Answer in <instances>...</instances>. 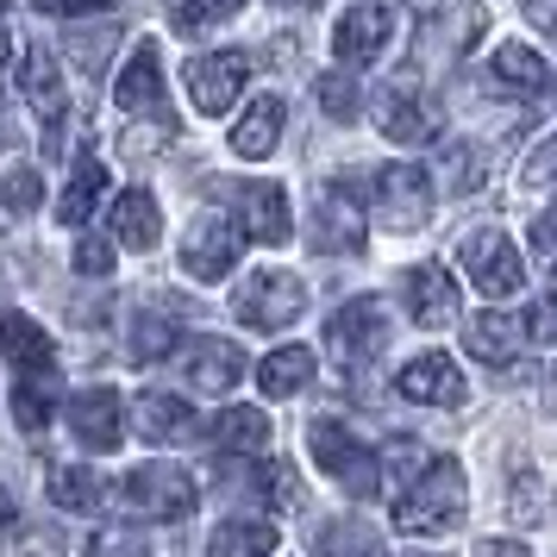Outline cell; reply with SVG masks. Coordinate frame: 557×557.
I'll return each instance as SVG.
<instances>
[{"mask_svg":"<svg viewBox=\"0 0 557 557\" xmlns=\"http://www.w3.org/2000/svg\"><path fill=\"white\" fill-rule=\"evenodd\" d=\"M113 101L126 107V113H138V107L157 113V101H163V57H157L151 38L126 57V70H120V82H113Z\"/></svg>","mask_w":557,"mask_h":557,"instance_id":"cell-19","label":"cell"},{"mask_svg":"<svg viewBox=\"0 0 557 557\" xmlns=\"http://www.w3.org/2000/svg\"><path fill=\"white\" fill-rule=\"evenodd\" d=\"M326 345H332V363H338L345 376H357V370H363V363H376L382 345H388V307H382L376 295L345 301L326 320Z\"/></svg>","mask_w":557,"mask_h":557,"instance_id":"cell-4","label":"cell"},{"mask_svg":"<svg viewBox=\"0 0 557 557\" xmlns=\"http://www.w3.org/2000/svg\"><path fill=\"white\" fill-rule=\"evenodd\" d=\"M182 376H188L195 395H226L232 382L245 376V351L226 345V338H213V332H201V338H188V351H182Z\"/></svg>","mask_w":557,"mask_h":557,"instance_id":"cell-13","label":"cell"},{"mask_svg":"<svg viewBox=\"0 0 557 557\" xmlns=\"http://www.w3.org/2000/svg\"><path fill=\"white\" fill-rule=\"evenodd\" d=\"M76 276H113V245L82 238V245H76Z\"/></svg>","mask_w":557,"mask_h":557,"instance_id":"cell-44","label":"cell"},{"mask_svg":"<svg viewBox=\"0 0 557 557\" xmlns=\"http://www.w3.org/2000/svg\"><path fill=\"white\" fill-rule=\"evenodd\" d=\"M532 245H539V257H552V263H557V207H545V213H539V226H532Z\"/></svg>","mask_w":557,"mask_h":557,"instance_id":"cell-47","label":"cell"},{"mask_svg":"<svg viewBox=\"0 0 557 557\" xmlns=\"http://www.w3.org/2000/svg\"><path fill=\"white\" fill-rule=\"evenodd\" d=\"M170 138H176V120H163V113H157L151 126H132V132H126V151H132V157H145V151H163Z\"/></svg>","mask_w":557,"mask_h":557,"instance_id":"cell-43","label":"cell"},{"mask_svg":"<svg viewBox=\"0 0 557 557\" xmlns=\"http://www.w3.org/2000/svg\"><path fill=\"white\" fill-rule=\"evenodd\" d=\"M88 557H151V545H145L132 527H101L95 539H88Z\"/></svg>","mask_w":557,"mask_h":557,"instance_id":"cell-40","label":"cell"},{"mask_svg":"<svg viewBox=\"0 0 557 557\" xmlns=\"http://www.w3.org/2000/svg\"><path fill=\"white\" fill-rule=\"evenodd\" d=\"M51 20H82V13H113V0H32Z\"/></svg>","mask_w":557,"mask_h":557,"instance_id":"cell-45","label":"cell"},{"mask_svg":"<svg viewBox=\"0 0 557 557\" xmlns=\"http://www.w3.org/2000/svg\"><path fill=\"white\" fill-rule=\"evenodd\" d=\"M313 251H363V201H357L345 182H320V195H313Z\"/></svg>","mask_w":557,"mask_h":557,"instance_id":"cell-8","label":"cell"},{"mask_svg":"<svg viewBox=\"0 0 557 557\" xmlns=\"http://www.w3.org/2000/svg\"><path fill=\"white\" fill-rule=\"evenodd\" d=\"M276 552V527L270 520H226V527H213L207 539V557H270Z\"/></svg>","mask_w":557,"mask_h":557,"instance_id":"cell-29","label":"cell"},{"mask_svg":"<svg viewBox=\"0 0 557 557\" xmlns=\"http://www.w3.org/2000/svg\"><path fill=\"white\" fill-rule=\"evenodd\" d=\"M38 201H45V176L38 170H7L0 176V207L7 213H32Z\"/></svg>","mask_w":557,"mask_h":557,"instance_id":"cell-38","label":"cell"},{"mask_svg":"<svg viewBox=\"0 0 557 557\" xmlns=\"http://www.w3.org/2000/svg\"><path fill=\"white\" fill-rule=\"evenodd\" d=\"M0 357H7L20 376H45V370H51V338H45V326L26 320V313H0Z\"/></svg>","mask_w":557,"mask_h":557,"instance_id":"cell-20","label":"cell"},{"mask_svg":"<svg viewBox=\"0 0 557 557\" xmlns=\"http://www.w3.org/2000/svg\"><path fill=\"white\" fill-rule=\"evenodd\" d=\"M401 295H407V313H413V326H451L457 320V276L445 263H413L401 276Z\"/></svg>","mask_w":557,"mask_h":557,"instance_id":"cell-12","label":"cell"},{"mask_svg":"<svg viewBox=\"0 0 557 557\" xmlns=\"http://www.w3.org/2000/svg\"><path fill=\"white\" fill-rule=\"evenodd\" d=\"M70 432H76L95 457L120 451V438H126L120 395H113V388H82V395H70Z\"/></svg>","mask_w":557,"mask_h":557,"instance_id":"cell-14","label":"cell"},{"mask_svg":"<svg viewBox=\"0 0 557 557\" xmlns=\"http://www.w3.org/2000/svg\"><path fill=\"white\" fill-rule=\"evenodd\" d=\"M120 495H126V507L145 513V520H188L195 502H201V488H195V476H188L182 463H138V470L120 482Z\"/></svg>","mask_w":557,"mask_h":557,"instance_id":"cell-5","label":"cell"},{"mask_svg":"<svg viewBox=\"0 0 557 557\" xmlns=\"http://www.w3.org/2000/svg\"><path fill=\"white\" fill-rule=\"evenodd\" d=\"M263 502H270V507H301L307 502L295 463H263Z\"/></svg>","mask_w":557,"mask_h":557,"instance_id":"cell-39","label":"cell"},{"mask_svg":"<svg viewBox=\"0 0 557 557\" xmlns=\"http://www.w3.org/2000/svg\"><path fill=\"white\" fill-rule=\"evenodd\" d=\"M282 120H288L282 95H257V101L245 107V120L232 126V151L245 157V163H263V157L282 145Z\"/></svg>","mask_w":557,"mask_h":557,"instance_id":"cell-18","label":"cell"},{"mask_svg":"<svg viewBox=\"0 0 557 557\" xmlns=\"http://www.w3.org/2000/svg\"><path fill=\"white\" fill-rule=\"evenodd\" d=\"M507 513H513V520H539V513H545V502H539V476H532L527 463L513 470V502H507Z\"/></svg>","mask_w":557,"mask_h":557,"instance_id":"cell-42","label":"cell"},{"mask_svg":"<svg viewBox=\"0 0 557 557\" xmlns=\"http://www.w3.org/2000/svg\"><path fill=\"white\" fill-rule=\"evenodd\" d=\"M376 213L388 232H420L432 220V176L420 163H382L376 170Z\"/></svg>","mask_w":557,"mask_h":557,"instance_id":"cell-7","label":"cell"},{"mask_svg":"<svg viewBox=\"0 0 557 557\" xmlns=\"http://www.w3.org/2000/svg\"><path fill=\"white\" fill-rule=\"evenodd\" d=\"M51 407H57V370L13 382V420H20V432H32V438H38V432L51 426Z\"/></svg>","mask_w":557,"mask_h":557,"instance_id":"cell-32","label":"cell"},{"mask_svg":"<svg viewBox=\"0 0 557 557\" xmlns=\"http://www.w3.org/2000/svg\"><path fill=\"white\" fill-rule=\"evenodd\" d=\"M20 145V120H13V107L0 101V151H13Z\"/></svg>","mask_w":557,"mask_h":557,"instance_id":"cell-50","label":"cell"},{"mask_svg":"<svg viewBox=\"0 0 557 557\" xmlns=\"http://www.w3.org/2000/svg\"><path fill=\"white\" fill-rule=\"evenodd\" d=\"M245 0H170V26L176 32H207L220 26V20H232Z\"/></svg>","mask_w":557,"mask_h":557,"instance_id":"cell-35","label":"cell"},{"mask_svg":"<svg viewBox=\"0 0 557 557\" xmlns=\"http://www.w3.org/2000/svg\"><path fill=\"white\" fill-rule=\"evenodd\" d=\"M313 557H382L376 532L357 527V520H332V527H320V539H313Z\"/></svg>","mask_w":557,"mask_h":557,"instance_id":"cell-33","label":"cell"},{"mask_svg":"<svg viewBox=\"0 0 557 557\" xmlns=\"http://www.w3.org/2000/svg\"><path fill=\"white\" fill-rule=\"evenodd\" d=\"M527 338H532L527 320L495 313V307H488V313H476V320L463 326V345H470V357H476V363H495V370H502V363H513V351H520Z\"/></svg>","mask_w":557,"mask_h":557,"instance_id":"cell-17","label":"cell"},{"mask_svg":"<svg viewBox=\"0 0 557 557\" xmlns=\"http://www.w3.org/2000/svg\"><path fill=\"white\" fill-rule=\"evenodd\" d=\"M476 557H532V552L520 545V539H482Z\"/></svg>","mask_w":557,"mask_h":557,"instance_id":"cell-48","label":"cell"},{"mask_svg":"<svg viewBox=\"0 0 557 557\" xmlns=\"http://www.w3.org/2000/svg\"><path fill=\"white\" fill-rule=\"evenodd\" d=\"M20 95H26L45 120H63V70H57V57L45 51V45H32L26 57H20Z\"/></svg>","mask_w":557,"mask_h":557,"instance_id":"cell-23","label":"cell"},{"mask_svg":"<svg viewBox=\"0 0 557 557\" xmlns=\"http://www.w3.org/2000/svg\"><path fill=\"white\" fill-rule=\"evenodd\" d=\"M413 557H451V552H413Z\"/></svg>","mask_w":557,"mask_h":557,"instance_id":"cell-52","label":"cell"},{"mask_svg":"<svg viewBox=\"0 0 557 557\" xmlns=\"http://www.w3.org/2000/svg\"><path fill=\"white\" fill-rule=\"evenodd\" d=\"M101 195H107V170L95 163V157H76V170H70V182H63V201H57V220H63V226H82Z\"/></svg>","mask_w":557,"mask_h":557,"instance_id":"cell-30","label":"cell"},{"mask_svg":"<svg viewBox=\"0 0 557 557\" xmlns=\"http://www.w3.org/2000/svg\"><path fill=\"white\" fill-rule=\"evenodd\" d=\"M395 388H401L407 401H420V407H463V370H457L445 351H426V357H413L401 376H395Z\"/></svg>","mask_w":557,"mask_h":557,"instance_id":"cell-15","label":"cell"},{"mask_svg":"<svg viewBox=\"0 0 557 557\" xmlns=\"http://www.w3.org/2000/svg\"><path fill=\"white\" fill-rule=\"evenodd\" d=\"M232 313L251 332H282L307 313V282L295 270H251L232 295Z\"/></svg>","mask_w":557,"mask_h":557,"instance_id":"cell-3","label":"cell"},{"mask_svg":"<svg viewBox=\"0 0 557 557\" xmlns=\"http://www.w3.org/2000/svg\"><path fill=\"white\" fill-rule=\"evenodd\" d=\"M520 7H527V20H532V26L557 32V0H520Z\"/></svg>","mask_w":557,"mask_h":557,"instance_id":"cell-49","label":"cell"},{"mask_svg":"<svg viewBox=\"0 0 557 557\" xmlns=\"http://www.w3.org/2000/svg\"><path fill=\"white\" fill-rule=\"evenodd\" d=\"M113 238L132 245V251H151L157 238H163V207H157L151 188H126L113 201Z\"/></svg>","mask_w":557,"mask_h":557,"instance_id":"cell-21","label":"cell"},{"mask_svg":"<svg viewBox=\"0 0 557 557\" xmlns=\"http://www.w3.org/2000/svg\"><path fill=\"white\" fill-rule=\"evenodd\" d=\"M438 163H445V195H470L482 176L476 145H438Z\"/></svg>","mask_w":557,"mask_h":557,"instance_id":"cell-36","label":"cell"},{"mask_svg":"<svg viewBox=\"0 0 557 557\" xmlns=\"http://www.w3.org/2000/svg\"><path fill=\"white\" fill-rule=\"evenodd\" d=\"M7 57H13V38H7V26H0V70H7Z\"/></svg>","mask_w":557,"mask_h":557,"instance_id":"cell-51","label":"cell"},{"mask_svg":"<svg viewBox=\"0 0 557 557\" xmlns=\"http://www.w3.org/2000/svg\"><path fill=\"white\" fill-rule=\"evenodd\" d=\"M376 126L395 138V145H426L438 120L426 113V101L413 95V88H382V107H376Z\"/></svg>","mask_w":557,"mask_h":557,"instance_id":"cell-22","label":"cell"},{"mask_svg":"<svg viewBox=\"0 0 557 557\" xmlns=\"http://www.w3.org/2000/svg\"><path fill=\"white\" fill-rule=\"evenodd\" d=\"M213 445L226 457H257L270 445V420H263L257 407H226V413L213 420Z\"/></svg>","mask_w":557,"mask_h":557,"instance_id":"cell-28","label":"cell"},{"mask_svg":"<svg viewBox=\"0 0 557 557\" xmlns=\"http://www.w3.org/2000/svg\"><path fill=\"white\" fill-rule=\"evenodd\" d=\"M245 76H251L245 51H207V57L188 63V95H195L201 113H226V107L245 95Z\"/></svg>","mask_w":557,"mask_h":557,"instance_id":"cell-11","label":"cell"},{"mask_svg":"<svg viewBox=\"0 0 557 557\" xmlns=\"http://www.w3.org/2000/svg\"><path fill=\"white\" fill-rule=\"evenodd\" d=\"M138 432H145V445H176L195 432V407L182 395H138Z\"/></svg>","mask_w":557,"mask_h":557,"instance_id":"cell-25","label":"cell"},{"mask_svg":"<svg viewBox=\"0 0 557 557\" xmlns=\"http://www.w3.org/2000/svg\"><path fill=\"white\" fill-rule=\"evenodd\" d=\"M313 95H320V113H326V120H357V82L345 76V70H332V76H320L313 82Z\"/></svg>","mask_w":557,"mask_h":557,"instance_id":"cell-37","label":"cell"},{"mask_svg":"<svg viewBox=\"0 0 557 557\" xmlns=\"http://www.w3.org/2000/svg\"><path fill=\"white\" fill-rule=\"evenodd\" d=\"M307 382H313V351H307V345H276V351L257 363V388L276 395V401L301 395Z\"/></svg>","mask_w":557,"mask_h":557,"instance_id":"cell-24","label":"cell"},{"mask_svg":"<svg viewBox=\"0 0 557 557\" xmlns=\"http://www.w3.org/2000/svg\"><path fill=\"white\" fill-rule=\"evenodd\" d=\"M113 45H120V32L113 26H76L70 38H63V51H70V63H76L82 76H101L107 57H113Z\"/></svg>","mask_w":557,"mask_h":557,"instance_id":"cell-34","label":"cell"},{"mask_svg":"<svg viewBox=\"0 0 557 557\" xmlns=\"http://www.w3.org/2000/svg\"><path fill=\"white\" fill-rule=\"evenodd\" d=\"M232 201H238L245 238H257V245H282L288 238V195L276 182H245V188H232Z\"/></svg>","mask_w":557,"mask_h":557,"instance_id":"cell-16","label":"cell"},{"mask_svg":"<svg viewBox=\"0 0 557 557\" xmlns=\"http://www.w3.org/2000/svg\"><path fill=\"white\" fill-rule=\"evenodd\" d=\"M520 182H527V188H552V182H557V132H552V138H539V145L527 151Z\"/></svg>","mask_w":557,"mask_h":557,"instance_id":"cell-41","label":"cell"},{"mask_svg":"<svg viewBox=\"0 0 557 557\" xmlns=\"http://www.w3.org/2000/svg\"><path fill=\"white\" fill-rule=\"evenodd\" d=\"M232 263H238V232L220 213L188 220V232H182V270L195 282H220V276H232Z\"/></svg>","mask_w":557,"mask_h":557,"instance_id":"cell-10","label":"cell"},{"mask_svg":"<svg viewBox=\"0 0 557 557\" xmlns=\"http://www.w3.org/2000/svg\"><path fill=\"white\" fill-rule=\"evenodd\" d=\"M495 82L520 88V95H545V88H557V70L532 45H495Z\"/></svg>","mask_w":557,"mask_h":557,"instance_id":"cell-26","label":"cell"},{"mask_svg":"<svg viewBox=\"0 0 557 557\" xmlns=\"http://www.w3.org/2000/svg\"><path fill=\"white\" fill-rule=\"evenodd\" d=\"M388 45H395V13H388L382 0L345 7V13H338V26H332V51H338V63H351V70L376 63Z\"/></svg>","mask_w":557,"mask_h":557,"instance_id":"cell-9","label":"cell"},{"mask_svg":"<svg viewBox=\"0 0 557 557\" xmlns=\"http://www.w3.org/2000/svg\"><path fill=\"white\" fill-rule=\"evenodd\" d=\"M0 13H7V0H0Z\"/></svg>","mask_w":557,"mask_h":557,"instance_id":"cell-53","label":"cell"},{"mask_svg":"<svg viewBox=\"0 0 557 557\" xmlns=\"http://www.w3.org/2000/svg\"><path fill=\"white\" fill-rule=\"evenodd\" d=\"M527 332L539 338V345H557V295H545V301L527 313Z\"/></svg>","mask_w":557,"mask_h":557,"instance_id":"cell-46","label":"cell"},{"mask_svg":"<svg viewBox=\"0 0 557 557\" xmlns=\"http://www.w3.org/2000/svg\"><path fill=\"white\" fill-rule=\"evenodd\" d=\"M176 345H188L182 338V326L170 320V313H157V307H138L126 326V351L138 357V363H157V357H170Z\"/></svg>","mask_w":557,"mask_h":557,"instance_id":"cell-27","label":"cell"},{"mask_svg":"<svg viewBox=\"0 0 557 557\" xmlns=\"http://www.w3.org/2000/svg\"><path fill=\"white\" fill-rule=\"evenodd\" d=\"M51 502L63 507V513H95V507L107 502L101 476L88 470V463H57L51 470Z\"/></svg>","mask_w":557,"mask_h":557,"instance_id":"cell-31","label":"cell"},{"mask_svg":"<svg viewBox=\"0 0 557 557\" xmlns=\"http://www.w3.org/2000/svg\"><path fill=\"white\" fill-rule=\"evenodd\" d=\"M457 257H463V270H470V282H476L482 295H520V282H527V263H520V245L507 238L502 226H476L463 245H457Z\"/></svg>","mask_w":557,"mask_h":557,"instance_id":"cell-6","label":"cell"},{"mask_svg":"<svg viewBox=\"0 0 557 557\" xmlns=\"http://www.w3.org/2000/svg\"><path fill=\"white\" fill-rule=\"evenodd\" d=\"M463 513H470V482H463V463H457V457L426 463V470L395 495V527H401L407 539L451 532V527H463Z\"/></svg>","mask_w":557,"mask_h":557,"instance_id":"cell-1","label":"cell"},{"mask_svg":"<svg viewBox=\"0 0 557 557\" xmlns=\"http://www.w3.org/2000/svg\"><path fill=\"white\" fill-rule=\"evenodd\" d=\"M307 445H313V463H320V470L351 495V502H376V495H382V457L370 451L357 432H345L338 420H313Z\"/></svg>","mask_w":557,"mask_h":557,"instance_id":"cell-2","label":"cell"}]
</instances>
